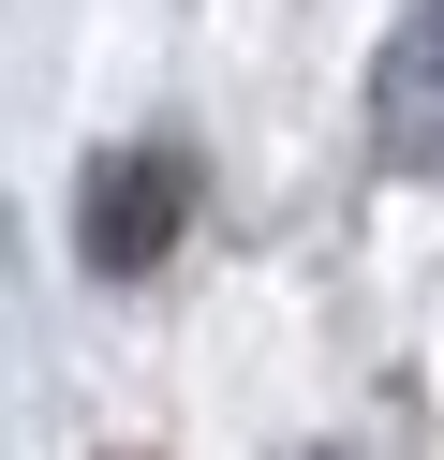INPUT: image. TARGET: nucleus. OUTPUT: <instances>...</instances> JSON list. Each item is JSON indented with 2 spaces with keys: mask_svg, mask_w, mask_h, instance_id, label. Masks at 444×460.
<instances>
[{
  "mask_svg": "<svg viewBox=\"0 0 444 460\" xmlns=\"http://www.w3.org/2000/svg\"><path fill=\"white\" fill-rule=\"evenodd\" d=\"M178 223H193V164H178V149H104V164H89V193H74V238H89V268H104V282L163 268Z\"/></svg>",
  "mask_w": 444,
  "mask_h": 460,
  "instance_id": "obj_1",
  "label": "nucleus"
}]
</instances>
